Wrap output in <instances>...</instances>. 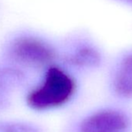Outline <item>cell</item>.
<instances>
[{
	"label": "cell",
	"mask_w": 132,
	"mask_h": 132,
	"mask_svg": "<svg viewBox=\"0 0 132 132\" xmlns=\"http://www.w3.org/2000/svg\"><path fill=\"white\" fill-rule=\"evenodd\" d=\"M127 126L128 121L123 114L105 110L87 117L81 124L80 132H125Z\"/></svg>",
	"instance_id": "3957f363"
},
{
	"label": "cell",
	"mask_w": 132,
	"mask_h": 132,
	"mask_svg": "<svg viewBox=\"0 0 132 132\" xmlns=\"http://www.w3.org/2000/svg\"><path fill=\"white\" fill-rule=\"evenodd\" d=\"M69 61L78 66H93L100 61V56L94 49L83 47L76 51L69 57Z\"/></svg>",
	"instance_id": "8992f818"
},
{
	"label": "cell",
	"mask_w": 132,
	"mask_h": 132,
	"mask_svg": "<svg viewBox=\"0 0 132 132\" xmlns=\"http://www.w3.org/2000/svg\"><path fill=\"white\" fill-rule=\"evenodd\" d=\"M40 82L27 94V105L36 110H44L67 103L74 94L76 85L72 78L55 66H49Z\"/></svg>",
	"instance_id": "7a4b0ae2"
},
{
	"label": "cell",
	"mask_w": 132,
	"mask_h": 132,
	"mask_svg": "<svg viewBox=\"0 0 132 132\" xmlns=\"http://www.w3.org/2000/svg\"><path fill=\"white\" fill-rule=\"evenodd\" d=\"M55 52L41 37L22 29H12L0 40V60L28 72L45 69Z\"/></svg>",
	"instance_id": "6da1fadb"
},
{
	"label": "cell",
	"mask_w": 132,
	"mask_h": 132,
	"mask_svg": "<svg viewBox=\"0 0 132 132\" xmlns=\"http://www.w3.org/2000/svg\"><path fill=\"white\" fill-rule=\"evenodd\" d=\"M27 78V72L0 60V110L10 103L13 93Z\"/></svg>",
	"instance_id": "277c9868"
},
{
	"label": "cell",
	"mask_w": 132,
	"mask_h": 132,
	"mask_svg": "<svg viewBox=\"0 0 132 132\" xmlns=\"http://www.w3.org/2000/svg\"><path fill=\"white\" fill-rule=\"evenodd\" d=\"M130 1H131V2H132V0H130Z\"/></svg>",
	"instance_id": "ba28073f"
},
{
	"label": "cell",
	"mask_w": 132,
	"mask_h": 132,
	"mask_svg": "<svg viewBox=\"0 0 132 132\" xmlns=\"http://www.w3.org/2000/svg\"><path fill=\"white\" fill-rule=\"evenodd\" d=\"M0 132H39L34 127L24 123H1Z\"/></svg>",
	"instance_id": "52a82bcc"
},
{
	"label": "cell",
	"mask_w": 132,
	"mask_h": 132,
	"mask_svg": "<svg viewBox=\"0 0 132 132\" xmlns=\"http://www.w3.org/2000/svg\"><path fill=\"white\" fill-rule=\"evenodd\" d=\"M116 92L122 96H132V54L120 62L114 79Z\"/></svg>",
	"instance_id": "5b68a950"
}]
</instances>
